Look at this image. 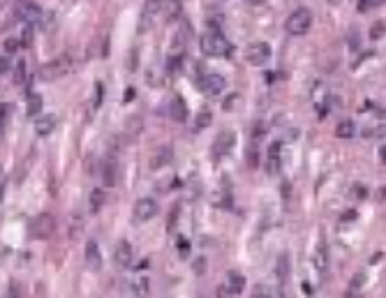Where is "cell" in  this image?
Masks as SVG:
<instances>
[{
  "instance_id": "1",
  "label": "cell",
  "mask_w": 386,
  "mask_h": 298,
  "mask_svg": "<svg viewBox=\"0 0 386 298\" xmlns=\"http://www.w3.org/2000/svg\"><path fill=\"white\" fill-rule=\"evenodd\" d=\"M199 47L206 56H229V42L224 37L220 30H208V33H203L201 35V42H199Z\"/></svg>"
},
{
  "instance_id": "2",
  "label": "cell",
  "mask_w": 386,
  "mask_h": 298,
  "mask_svg": "<svg viewBox=\"0 0 386 298\" xmlns=\"http://www.w3.org/2000/svg\"><path fill=\"white\" fill-rule=\"evenodd\" d=\"M69 69H72V58L67 53H63V56L53 58V60H49L39 67V79L42 81H56V79L65 77Z\"/></svg>"
},
{
  "instance_id": "3",
  "label": "cell",
  "mask_w": 386,
  "mask_h": 298,
  "mask_svg": "<svg viewBox=\"0 0 386 298\" xmlns=\"http://www.w3.org/2000/svg\"><path fill=\"white\" fill-rule=\"evenodd\" d=\"M285 28L289 35L294 37H301V35H305L310 28H312V12L308 7H299L296 12H291L287 23H285Z\"/></svg>"
},
{
  "instance_id": "4",
  "label": "cell",
  "mask_w": 386,
  "mask_h": 298,
  "mask_svg": "<svg viewBox=\"0 0 386 298\" xmlns=\"http://www.w3.org/2000/svg\"><path fill=\"white\" fill-rule=\"evenodd\" d=\"M289 254L287 252H280L278 259H275V282H278V291L273 298H285V289H287V282H289Z\"/></svg>"
},
{
  "instance_id": "5",
  "label": "cell",
  "mask_w": 386,
  "mask_h": 298,
  "mask_svg": "<svg viewBox=\"0 0 386 298\" xmlns=\"http://www.w3.org/2000/svg\"><path fill=\"white\" fill-rule=\"evenodd\" d=\"M53 231H56V217L51 213H39L37 217L33 220V224H30V236L39 238V241L49 238Z\"/></svg>"
},
{
  "instance_id": "6",
  "label": "cell",
  "mask_w": 386,
  "mask_h": 298,
  "mask_svg": "<svg viewBox=\"0 0 386 298\" xmlns=\"http://www.w3.org/2000/svg\"><path fill=\"white\" fill-rule=\"evenodd\" d=\"M245 58H248V63L254 65V67H261V65H266L270 60V47L266 42H252L248 51H245Z\"/></svg>"
},
{
  "instance_id": "7",
  "label": "cell",
  "mask_w": 386,
  "mask_h": 298,
  "mask_svg": "<svg viewBox=\"0 0 386 298\" xmlns=\"http://www.w3.org/2000/svg\"><path fill=\"white\" fill-rule=\"evenodd\" d=\"M157 201L155 199H148V197H144V199H139V201L134 203V220L136 222H148L153 220L155 215H157Z\"/></svg>"
},
{
  "instance_id": "8",
  "label": "cell",
  "mask_w": 386,
  "mask_h": 298,
  "mask_svg": "<svg viewBox=\"0 0 386 298\" xmlns=\"http://www.w3.org/2000/svg\"><path fill=\"white\" fill-rule=\"evenodd\" d=\"M17 17H19L23 23H39L44 12L39 7L37 2H19L17 5Z\"/></svg>"
},
{
  "instance_id": "9",
  "label": "cell",
  "mask_w": 386,
  "mask_h": 298,
  "mask_svg": "<svg viewBox=\"0 0 386 298\" xmlns=\"http://www.w3.org/2000/svg\"><path fill=\"white\" fill-rule=\"evenodd\" d=\"M224 88H227V79H224L222 74H206V77L201 79V90L208 97L222 95Z\"/></svg>"
},
{
  "instance_id": "10",
  "label": "cell",
  "mask_w": 386,
  "mask_h": 298,
  "mask_svg": "<svg viewBox=\"0 0 386 298\" xmlns=\"http://www.w3.org/2000/svg\"><path fill=\"white\" fill-rule=\"evenodd\" d=\"M234 144H236V136H234V132H222V134L215 139V144H213V155H215V160H220V157H224V155L232 153Z\"/></svg>"
},
{
  "instance_id": "11",
  "label": "cell",
  "mask_w": 386,
  "mask_h": 298,
  "mask_svg": "<svg viewBox=\"0 0 386 298\" xmlns=\"http://www.w3.org/2000/svg\"><path fill=\"white\" fill-rule=\"evenodd\" d=\"M312 266H315V270H317L319 275H326L328 270V248L324 241H319V245L315 248V252H312Z\"/></svg>"
},
{
  "instance_id": "12",
  "label": "cell",
  "mask_w": 386,
  "mask_h": 298,
  "mask_svg": "<svg viewBox=\"0 0 386 298\" xmlns=\"http://www.w3.org/2000/svg\"><path fill=\"white\" fill-rule=\"evenodd\" d=\"M114 259H116L120 268H127L132 264V245H130V241H118L116 250H114Z\"/></svg>"
},
{
  "instance_id": "13",
  "label": "cell",
  "mask_w": 386,
  "mask_h": 298,
  "mask_svg": "<svg viewBox=\"0 0 386 298\" xmlns=\"http://www.w3.org/2000/svg\"><path fill=\"white\" fill-rule=\"evenodd\" d=\"M222 284H224L227 289H229V291H232L234 296H238V294H241L243 289H245V275H243L241 270H229Z\"/></svg>"
},
{
  "instance_id": "14",
  "label": "cell",
  "mask_w": 386,
  "mask_h": 298,
  "mask_svg": "<svg viewBox=\"0 0 386 298\" xmlns=\"http://www.w3.org/2000/svg\"><path fill=\"white\" fill-rule=\"evenodd\" d=\"M169 116H171V120L176 123H185L187 120V104H185L183 97H171V102H169Z\"/></svg>"
},
{
  "instance_id": "15",
  "label": "cell",
  "mask_w": 386,
  "mask_h": 298,
  "mask_svg": "<svg viewBox=\"0 0 386 298\" xmlns=\"http://www.w3.org/2000/svg\"><path fill=\"white\" fill-rule=\"evenodd\" d=\"M86 264L90 270H100L102 268V252H100V245L95 241L86 243Z\"/></svg>"
},
{
  "instance_id": "16",
  "label": "cell",
  "mask_w": 386,
  "mask_h": 298,
  "mask_svg": "<svg viewBox=\"0 0 386 298\" xmlns=\"http://www.w3.org/2000/svg\"><path fill=\"white\" fill-rule=\"evenodd\" d=\"M171 153H174L171 146H160L153 153V157H151V169H155V171H157V169H164L167 164L171 162Z\"/></svg>"
},
{
  "instance_id": "17",
  "label": "cell",
  "mask_w": 386,
  "mask_h": 298,
  "mask_svg": "<svg viewBox=\"0 0 386 298\" xmlns=\"http://www.w3.org/2000/svg\"><path fill=\"white\" fill-rule=\"evenodd\" d=\"M53 130H56V118H53V116H39L37 120H35V132H37V136H49Z\"/></svg>"
},
{
  "instance_id": "18",
  "label": "cell",
  "mask_w": 386,
  "mask_h": 298,
  "mask_svg": "<svg viewBox=\"0 0 386 298\" xmlns=\"http://www.w3.org/2000/svg\"><path fill=\"white\" fill-rule=\"evenodd\" d=\"M269 173H275L278 171V166H280V144L278 141H273L269 148Z\"/></svg>"
},
{
  "instance_id": "19",
  "label": "cell",
  "mask_w": 386,
  "mask_h": 298,
  "mask_svg": "<svg viewBox=\"0 0 386 298\" xmlns=\"http://www.w3.org/2000/svg\"><path fill=\"white\" fill-rule=\"evenodd\" d=\"M148 291H151V282H148V278H136L134 282H132V294H134L136 298H146L148 296Z\"/></svg>"
},
{
  "instance_id": "20",
  "label": "cell",
  "mask_w": 386,
  "mask_h": 298,
  "mask_svg": "<svg viewBox=\"0 0 386 298\" xmlns=\"http://www.w3.org/2000/svg\"><path fill=\"white\" fill-rule=\"evenodd\" d=\"M336 134H338L340 139H352V136L356 134V125H354L352 120H342V123H338V127H336Z\"/></svg>"
},
{
  "instance_id": "21",
  "label": "cell",
  "mask_w": 386,
  "mask_h": 298,
  "mask_svg": "<svg viewBox=\"0 0 386 298\" xmlns=\"http://www.w3.org/2000/svg\"><path fill=\"white\" fill-rule=\"evenodd\" d=\"M104 201H106V192H104V190H93L90 199H88V203H90V211H93V213L102 211Z\"/></svg>"
},
{
  "instance_id": "22",
  "label": "cell",
  "mask_w": 386,
  "mask_h": 298,
  "mask_svg": "<svg viewBox=\"0 0 386 298\" xmlns=\"http://www.w3.org/2000/svg\"><path fill=\"white\" fill-rule=\"evenodd\" d=\"M39 111H42V97L39 95H33L28 99V109H26V114L30 116V118H37Z\"/></svg>"
},
{
  "instance_id": "23",
  "label": "cell",
  "mask_w": 386,
  "mask_h": 298,
  "mask_svg": "<svg viewBox=\"0 0 386 298\" xmlns=\"http://www.w3.org/2000/svg\"><path fill=\"white\" fill-rule=\"evenodd\" d=\"M178 215H181V206H178V203H174V206H171V211H169V220H167V231H174V229H176Z\"/></svg>"
},
{
  "instance_id": "24",
  "label": "cell",
  "mask_w": 386,
  "mask_h": 298,
  "mask_svg": "<svg viewBox=\"0 0 386 298\" xmlns=\"http://www.w3.org/2000/svg\"><path fill=\"white\" fill-rule=\"evenodd\" d=\"M104 183L106 185H116V164H114V162L104 164Z\"/></svg>"
},
{
  "instance_id": "25",
  "label": "cell",
  "mask_w": 386,
  "mask_h": 298,
  "mask_svg": "<svg viewBox=\"0 0 386 298\" xmlns=\"http://www.w3.org/2000/svg\"><path fill=\"white\" fill-rule=\"evenodd\" d=\"M213 123V114L211 111H208V109H206V111H201V114L197 116V130H203V127H208Z\"/></svg>"
},
{
  "instance_id": "26",
  "label": "cell",
  "mask_w": 386,
  "mask_h": 298,
  "mask_svg": "<svg viewBox=\"0 0 386 298\" xmlns=\"http://www.w3.org/2000/svg\"><path fill=\"white\" fill-rule=\"evenodd\" d=\"M250 298H273V291H270V287H266V284H257V287L252 289Z\"/></svg>"
},
{
  "instance_id": "27",
  "label": "cell",
  "mask_w": 386,
  "mask_h": 298,
  "mask_svg": "<svg viewBox=\"0 0 386 298\" xmlns=\"http://www.w3.org/2000/svg\"><path fill=\"white\" fill-rule=\"evenodd\" d=\"M141 125H144V123H141V118H139V116H134V118L127 123V132H130V136H132V139H134V136L141 132Z\"/></svg>"
},
{
  "instance_id": "28",
  "label": "cell",
  "mask_w": 386,
  "mask_h": 298,
  "mask_svg": "<svg viewBox=\"0 0 386 298\" xmlns=\"http://www.w3.org/2000/svg\"><path fill=\"white\" fill-rule=\"evenodd\" d=\"M384 33H386V26H384V23H382V21H377L375 26L370 28V39L375 42V39H379V37H382V35H384Z\"/></svg>"
},
{
  "instance_id": "29",
  "label": "cell",
  "mask_w": 386,
  "mask_h": 298,
  "mask_svg": "<svg viewBox=\"0 0 386 298\" xmlns=\"http://www.w3.org/2000/svg\"><path fill=\"white\" fill-rule=\"evenodd\" d=\"M26 79V63L23 60H19V65H17V69H14V81L17 83H21Z\"/></svg>"
},
{
  "instance_id": "30",
  "label": "cell",
  "mask_w": 386,
  "mask_h": 298,
  "mask_svg": "<svg viewBox=\"0 0 386 298\" xmlns=\"http://www.w3.org/2000/svg\"><path fill=\"white\" fill-rule=\"evenodd\" d=\"M377 5H382L379 0H361L358 2V12H368V10H372V7H377Z\"/></svg>"
},
{
  "instance_id": "31",
  "label": "cell",
  "mask_w": 386,
  "mask_h": 298,
  "mask_svg": "<svg viewBox=\"0 0 386 298\" xmlns=\"http://www.w3.org/2000/svg\"><path fill=\"white\" fill-rule=\"evenodd\" d=\"M178 254H181V257H187V254H190V241H187V238H178Z\"/></svg>"
},
{
  "instance_id": "32",
  "label": "cell",
  "mask_w": 386,
  "mask_h": 298,
  "mask_svg": "<svg viewBox=\"0 0 386 298\" xmlns=\"http://www.w3.org/2000/svg\"><path fill=\"white\" fill-rule=\"evenodd\" d=\"M19 44H23V47H30V44H33V30H30V28L23 30V35H21Z\"/></svg>"
},
{
  "instance_id": "33",
  "label": "cell",
  "mask_w": 386,
  "mask_h": 298,
  "mask_svg": "<svg viewBox=\"0 0 386 298\" xmlns=\"http://www.w3.org/2000/svg\"><path fill=\"white\" fill-rule=\"evenodd\" d=\"M386 134V125H379V127H375V130H366V136H384Z\"/></svg>"
},
{
  "instance_id": "34",
  "label": "cell",
  "mask_w": 386,
  "mask_h": 298,
  "mask_svg": "<svg viewBox=\"0 0 386 298\" xmlns=\"http://www.w3.org/2000/svg\"><path fill=\"white\" fill-rule=\"evenodd\" d=\"M5 49L10 51V53H14L17 49H19V39H14V37H10L7 42H5Z\"/></svg>"
},
{
  "instance_id": "35",
  "label": "cell",
  "mask_w": 386,
  "mask_h": 298,
  "mask_svg": "<svg viewBox=\"0 0 386 298\" xmlns=\"http://www.w3.org/2000/svg\"><path fill=\"white\" fill-rule=\"evenodd\" d=\"M218 298H236V296H234L232 291H229V289L222 284V287H218Z\"/></svg>"
},
{
  "instance_id": "36",
  "label": "cell",
  "mask_w": 386,
  "mask_h": 298,
  "mask_svg": "<svg viewBox=\"0 0 386 298\" xmlns=\"http://www.w3.org/2000/svg\"><path fill=\"white\" fill-rule=\"evenodd\" d=\"M203 270H206V259L201 257V259H197V261H194V273H199V275H201Z\"/></svg>"
},
{
  "instance_id": "37",
  "label": "cell",
  "mask_w": 386,
  "mask_h": 298,
  "mask_svg": "<svg viewBox=\"0 0 386 298\" xmlns=\"http://www.w3.org/2000/svg\"><path fill=\"white\" fill-rule=\"evenodd\" d=\"M264 132H266V127H264V123H257V125H254V139H261V136H264Z\"/></svg>"
},
{
  "instance_id": "38",
  "label": "cell",
  "mask_w": 386,
  "mask_h": 298,
  "mask_svg": "<svg viewBox=\"0 0 386 298\" xmlns=\"http://www.w3.org/2000/svg\"><path fill=\"white\" fill-rule=\"evenodd\" d=\"M178 67H181V58H171L169 60V72H176Z\"/></svg>"
},
{
  "instance_id": "39",
  "label": "cell",
  "mask_w": 386,
  "mask_h": 298,
  "mask_svg": "<svg viewBox=\"0 0 386 298\" xmlns=\"http://www.w3.org/2000/svg\"><path fill=\"white\" fill-rule=\"evenodd\" d=\"M7 298H21V296H19V289H17V284H14V282H12V284H10V291H7Z\"/></svg>"
},
{
  "instance_id": "40",
  "label": "cell",
  "mask_w": 386,
  "mask_h": 298,
  "mask_svg": "<svg viewBox=\"0 0 386 298\" xmlns=\"http://www.w3.org/2000/svg\"><path fill=\"white\" fill-rule=\"evenodd\" d=\"M130 99H134V88H127L125 90V102H130Z\"/></svg>"
},
{
  "instance_id": "41",
  "label": "cell",
  "mask_w": 386,
  "mask_h": 298,
  "mask_svg": "<svg viewBox=\"0 0 386 298\" xmlns=\"http://www.w3.org/2000/svg\"><path fill=\"white\" fill-rule=\"evenodd\" d=\"M7 69V58H0V72H5Z\"/></svg>"
},
{
  "instance_id": "42",
  "label": "cell",
  "mask_w": 386,
  "mask_h": 298,
  "mask_svg": "<svg viewBox=\"0 0 386 298\" xmlns=\"http://www.w3.org/2000/svg\"><path fill=\"white\" fill-rule=\"evenodd\" d=\"M379 157H382V162L386 164V146H382V150H379Z\"/></svg>"
},
{
  "instance_id": "43",
  "label": "cell",
  "mask_w": 386,
  "mask_h": 298,
  "mask_svg": "<svg viewBox=\"0 0 386 298\" xmlns=\"http://www.w3.org/2000/svg\"><path fill=\"white\" fill-rule=\"evenodd\" d=\"M349 47H352V49H358V39H356V35H354V39H349Z\"/></svg>"
},
{
  "instance_id": "44",
  "label": "cell",
  "mask_w": 386,
  "mask_h": 298,
  "mask_svg": "<svg viewBox=\"0 0 386 298\" xmlns=\"http://www.w3.org/2000/svg\"><path fill=\"white\" fill-rule=\"evenodd\" d=\"M361 280H363V275H356V278H354V287H361Z\"/></svg>"
},
{
  "instance_id": "45",
  "label": "cell",
  "mask_w": 386,
  "mask_h": 298,
  "mask_svg": "<svg viewBox=\"0 0 386 298\" xmlns=\"http://www.w3.org/2000/svg\"><path fill=\"white\" fill-rule=\"evenodd\" d=\"M2 190H5V185L0 183V199H2Z\"/></svg>"
}]
</instances>
